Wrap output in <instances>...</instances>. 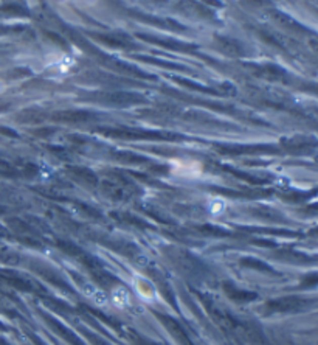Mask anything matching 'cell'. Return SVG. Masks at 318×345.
Here are the masks:
<instances>
[{
	"label": "cell",
	"instance_id": "cell-1",
	"mask_svg": "<svg viewBox=\"0 0 318 345\" xmlns=\"http://www.w3.org/2000/svg\"><path fill=\"white\" fill-rule=\"evenodd\" d=\"M133 285H135V289H137L139 295L143 298V300L155 302L158 298V291H157L155 285L149 279L143 277V275L135 274L133 275Z\"/></svg>",
	"mask_w": 318,
	"mask_h": 345
},
{
	"label": "cell",
	"instance_id": "cell-2",
	"mask_svg": "<svg viewBox=\"0 0 318 345\" xmlns=\"http://www.w3.org/2000/svg\"><path fill=\"white\" fill-rule=\"evenodd\" d=\"M81 292L84 294V297L88 298L90 302H94V303L98 305V306H106V305L109 303V295H107L103 289L97 288V286L92 285V283H82Z\"/></svg>",
	"mask_w": 318,
	"mask_h": 345
},
{
	"label": "cell",
	"instance_id": "cell-3",
	"mask_svg": "<svg viewBox=\"0 0 318 345\" xmlns=\"http://www.w3.org/2000/svg\"><path fill=\"white\" fill-rule=\"evenodd\" d=\"M110 298H112V302L115 303V306H118L121 310H126V308H129L132 305L130 292L124 286H121V285H118V286H115V288L112 289Z\"/></svg>",
	"mask_w": 318,
	"mask_h": 345
},
{
	"label": "cell",
	"instance_id": "cell-4",
	"mask_svg": "<svg viewBox=\"0 0 318 345\" xmlns=\"http://www.w3.org/2000/svg\"><path fill=\"white\" fill-rule=\"evenodd\" d=\"M223 209H225V202H223V201H219V199L211 201V204H210V212H211V213H214V215L222 213Z\"/></svg>",
	"mask_w": 318,
	"mask_h": 345
}]
</instances>
